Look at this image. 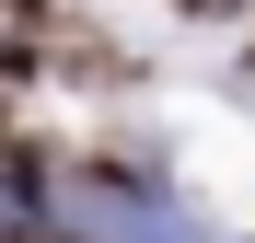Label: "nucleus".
I'll return each mask as SVG.
<instances>
[{
  "label": "nucleus",
  "instance_id": "1",
  "mask_svg": "<svg viewBox=\"0 0 255 243\" xmlns=\"http://www.w3.org/2000/svg\"><path fill=\"white\" fill-rule=\"evenodd\" d=\"M81 232H105V243H186L174 209H151V197H128V185H93V197H81Z\"/></svg>",
  "mask_w": 255,
  "mask_h": 243
}]
</instances>
